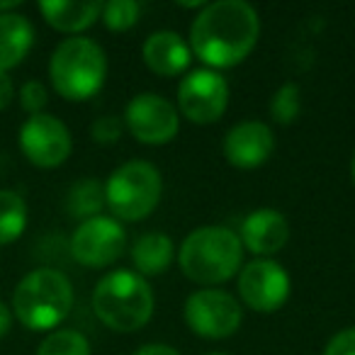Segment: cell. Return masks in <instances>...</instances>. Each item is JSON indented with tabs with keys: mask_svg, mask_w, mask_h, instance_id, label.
Masks as SVG:
<instances>
[{
	"mask_svg": "<svg viewBox=\"0 0 355 355\" xmlns=\"http://www.w3.org/2000/svg\"><path fill=\"white\" fill-rule=\"evenodd\" d=\"M261 20L243 0L207 3L190 27V51L209 69H232L241 64L258 44Z\"/></svg>",
	"mask_w": 355,
	"mask_h": 355,
	"instance_id": "6da1fadb",
	"label": "cell"
},
{
	"mask_svg": "<svg viewBox=\"0 0 355 355\" xmlns=\"http://www.w3.org/2000/svg\"><path fill=\"white\" fill-rule=\"evenodd\" d=\"M243 246L227 227H200L185 236L178 263L185 277L198 285H222L241 270Z\"/></svg>",
	"mask_w": 355,
	"mask_h": 355,
	"instance_id": "7a4b0ae2",
	"label": "cell"
},
{
	"mask_svg": "<svg viewBox=\"0 0 355 355\" xmlns=\"http://www.w3.org/2000/svg\"><path fill=\"white\" fill-rule=\"evenodd\" d=\"M153 292L146 277L134 270H112L93 290L95 316L117 334H134L151 321Z\"/></svg>",
	"mask_w": 355,
	"mask_h": 355,
	"instance_id": "3957f363",
	"label": "cell"
},
{
	"mask_svg": "<svg viewBox=\"0 0 355 355\" xmlns=\"http://www.w3.org/2000/svg\"><path fill=\"white\" fill-rule=\"evenodd\" d=\"M73 287L64 272L37 268L27 272L12 292V316L30 331H51L69 316Z\"/></svg>",
	"mask_w": 355,
	"mask_h": 355,
	"instance_id": "277c9868",
	"label": "cell"
},
{
	"mask_svg": "<svg viewBox=\"0 0 355 355\" xmlns=\"http://www.w3.org/2000/svg\"><path fill=\"white\" fill-rule=\"evenodd\" d=\"M49 78L61 98L73 103L88 100L107 78V56L98 42L88 37H71L51 54Z\"/></svg>",
	"mask_w": 355,
	"mask_h": 355,
	"instance_id": "5b68a950",
	"label": "cell"
},
{
	"mask_svg": "<svg viewBox=\"0 0 355 355\" xmlns=\"http://www.w3.org/2000/svg\"><path fill=\"white\" fill-rule=\"evenodd\" d=\"M163 178L148 161H129L119 166L105 183V205L124 222L146 219L158 207Z\"/></svg>",
	"mask_w": 355,
	"mask_h": 355,
	"instance_id": "8992f818",
	"label": "cell"
},
{
	"mask_svg": "<svg viewBox=\"0 0 355 355\" xmlns=\"http://www.w3.org/2000/svg\"><path fill=\"white\" fill-rule=\"evenodd\" d=\"M185 324L195 336L209 340H222L234 336L243 324V311L236 297L217 287H205L185 302Z\"/></svg>",
	"mask_w": 355,
	"mask_h": 355,
	"instance_id": "52a82bcc",
	"label": "cell"
},
{
	"mask_svg": "<svg viewBox=\"0 0 355 355\" xmlns=\"http://www.w3.org/2000/svg\"><path fill=\"white\" fill-rule=\"evenodd\" d=\"M229 83L212 69H198L178 85V107L195 124H212L227 112Z\"/></svg>",
	"mask_w": 355,
	"mask_h": 355,
	"instance_id": "ba28073f",
	"label": "cell"
},
{
	"mask_svg": "<svg viewBox=\"0 0 355 355\" xmlns=\"http://www.w3.org/2000/svg\"><path fill=\"white\" fill-rule=\"evenodd\" d=\"M292 292V280L287 270L270 258H256L246 263L239 275V295L243 304L261 314L277 311Z\"/></svg>",
	"mask_w": 355,
	"mask_h": 355,
	"instance_id": "9c48e42d",
	"label": "cell"
},
{
	"mask_svg": "<svg viewBox=\"0 0 355 355\" xmlns=\"http://www.w3.org/2000/svg\"><path fill=\"white\" fill-rule=\"evenodd\" d=\"M124 127L137 141L161 146L175 139L180 129V114L158 93H139L124 110Z\"/></svg>",
	"mask_w": 355,
	"mask_h": 355,
	"instance_id": "30bf717a",
	"label": "cell"
},
{
	"mask_svg": "<svg viewBox=\"0 0 355 355\" xmlns=\"http://www.w3.org/2000/svg\"><path fill=\"white\" fill-rule=\"evenodd\" d=\"M127 234L112 217H93L78 224L71 236V256L85 268H105L124 253Z\"/></svg>",
	"mask_w": 355,
	"mask_h": 355,
	"instance_id": "8fae6325",
	"label": "cell"
},
{
	"mask_svg": "<svg viewBox=\"0 0 355 355\" xmlns=\"http://www.w3.org/2000/svg\"><path fill=\"white\" fill-rule=\"evenodd\" d=\"M20 148L37 168H56L71 156V132L54 114H32L20 129Z\"/></svg>",
	"mask_w": 355,
	"mask_h": 355,
	"instance_id": "7c38bea8",
	"label": "cell"
},
{
	"mask_svg": "<svg viewBox=\"0 0 355 355\" xmlns=\"http://www.w3.org/2000/svg\"><path fill=\"white\" fill-rule=\"evenodd\" d=\"M224 156L234 168L251 171L258 168L272 156L275 151V134L266 122H239L224 137Z\"/></svg>",
	"mask_w": 355,
	"mask_h": 355,
	"instance_id": "4fadbf2b",
	"label": "cell"
},
{
	"mask_svg": "<svg viewBox=\"0 0 355 355\" xmlns=\"http://www.w3.org/2000/svg\"><path fill=\"white\" fill-rule=\"evenodd\" d=\"M239 239H241V246L256 253L258 258L272 256L285 248L287 239H290V224H287L285 214L272 207L253 209L251 214L243 217Z\"/></svg>",
	"mask_w": 355,
	"mask_h": 355,
	"instance_id": "5bb4252c",
	"label": "cell"
},
{
	"mask_svg": "<svg viewBox=\"0 0 355 355\" xmlns=\"http://www.w3.org/2000/svg\"><path fill=\"white\" fill-rule=\"evenodd\" d=\"M144 64L153 71V73L163 76V78H173L180 76L190 66L193 51L185 44V40L173 30H158L146 37L141 46Z\"/></svg>",
	"mask_w": 355,
	"mask_h": 355,
	"instance_id": "9a60e30c",
	"label": "cell"
},
{
	"mask_svg": "<svg viewBox=\"0 0 355 355\" xmlns=\"http://www.w3.org/2000/svg\"><path fill=\"white\" fill-rule=\"evenodd\" d=\"M40 12L54 30L66 35H78L100 20L103 3L95 0H42Z\"/></svg>",
	"mask_w": 355,
	"mask_h": 355,
	"instance_id": "2e32d148",
	"label": "cell"
},
{
	"mask_svg": "<svg viewBox=\"0 0 355 355\" xmlns=\"http://www.w3.org/2000/svg\"><path fill=\"white\" fill-rule=\"evenodd\" d=\"M35 44V27L25 15L6 12L0 15V71L15 69Z\"/></svg>",
	"mask_w": 355,
	"mask_h": 355,
	"instance_id": "e0dca14e",
	"label": "cell"
},
{
	"mask_svg": "<svg viewBox=\"0 0 355 355\" xmlns=\"http://www.w3.org/2000/svg\"><path fill=\"white\" fill-rule=\"evenodd\" d=\"M173 256H175V248H173L171 236L161 232L141 234L132 246L134 268L141 277H153L166 272L173 263Z\"/></svg>",
	"mask_w": 355,
	"mask_h": 355,
	"instance_id": "ac0fdd59",
	"label": "cell"
},
{
	"mask_svg": "<svg viewBox=\"0 0 355 355\" xmlns=\"http://www.w3.org/2000/svg\"><path fill=\"white\" fill-rule=\"evenodd\" d=\"M103 207H105V185L100 180H93V178L78 180L69 190V195H66V209H69L71 217L80 219V222L100 217Z\"/></svg>",
	"mask_w": 355,
	"mask_h": 355,
	"instance_id": "d6986e66",
	"label": "cell"
},
{
	"mask_svg": "<svg viewBox=\"0 0 355 355\" xmlns=\"http://www.w3.org/2000/svg\"><path fill=\"white\" fill-rule=\"evenodd\" d=\"M27 229V202L15 190H0V246L17 241Z\"/></svg>",
	"mask_w": 355,
	"mask_h": 355,
	"instance_id": "ffe728a7",
	"label": "cell"
},
{
	"mask_svg": "<svg viewBox=\"0 0 355 355\" xmlns=\"http://www.w3.org/2000/svg\"><path fill=\"white\" fill-rule=\"evenodd\" d=\"M37 355H90V343L78 331H71V329L51 331L42 340Z\"/></svg>",
	"mask_w": 355,
	"mask_h": 355,
	"instance_id": "44dd1931",
	"label": "cell"
},
{
	"mask_svg": "<svg viewBox=\"0 0 355 355\" xmlns=\"http://www.w3.org/2000/svg\"><path fill=\"white\" fill-rule=\"evenodd\" d=\"M139 12H141V6L134 3V0H110L103 6V12H100V20L105 22V27L112 32H127L137 25Z\"/></svg>",
	"mask_w": 355,
	"mask_h": 355,
	"instance_id": "7402d4cb",
	"label": "cell"
},
{
	"mask_svg": "<svg viewBox=\"0 0 355 355\" xmlns=\"http://www.w3.org/2000/svg\"><path fill=\"white\" fill-rule=\"evenodd\" d=\"M302 110V90L295 83H285L270 100V114L277 124H292Z\"/></svg>",
	"mask_w": 355,
	"mask_h": 355,
	"instance_id": "603a6c76",
	"label": "cell"
},
{
	"mask_svg": "<svg viewBox=\"0 0 355 355\" xmlns=\"http://www.w3.org/2000/svg\"><path fill=\"white\" fill-rule=\"evenodd\" d=\"M46 103H49V93H46L42 80H27L20 88V105L25 112H30V117L44 112Z\"/></svg>",
	"mask_w": 355,
	"mask_h": 355,
	"instance_id": "cb8c5ba5",
	"label": "cell"
},
{
	"mask_svg": "<svg viewBox=\"0 0 355 355\" xmlns=\"http://www.w3.org/2000/svg\"><path fill=\"white\" fill-rule=\"evenodd\" d=\"M124 122L114 114H105V117H98L90 127V137H93L95 144H103V146H110V144H117L119 137H122Z\"/></svg>",
	"mask_w": 355,
	"mask_h": 355,
	"instance_id": "d4e9b609",
	"label": "cell"
},
{
	"mask_svg": "<svg viewBox=\"0 0 355 355\" xmlns=\"http://www.w3.org/2000/svg\"><path fill=\"white\" fill-rule=\"evenodd\" d=\"M324 355H355V326L343 329L329 340Z\"/></svg>",
	"mask_w": 355,
	"mask_h": 355,
	"instance_id": "484cf974",
	"label": "cell"
},
{
	"mask_svg": "<svg viewBox=\"0 0 355 355\" xmlns=\"http://www.w3.org/2000/svg\"><path fill=\"white\" fill-rule=\"evenodd\" d=\"M15 98V85H12V78L8 73L0 71V110H6L8 105Z\"/></svg>",
	"mask_w": 355,
	"mask_h": 355,
	"instance_id": "4316f807",
	"label": "cell"
},
{
	"mask_svg": "<svg viewBox=\"0 0 355 355\" xmlns=\"http://www.w3.org/2000/svg\"><path fill=\"white\" fill-rule=\"evenodd\" d=\"M134 355H180L173 345H166V343H148V345H141Z\"/></svg>",
	"mask_w": 355,
	"mask_h": 355,
	"instance_id": "83f0119b",
	"label": "cell"
},
{
	"mask_svg": "<svg viewBox=\"0 0 355 355\" xmlns=\"http://www.w3.org/2000/svg\"><path fill=\"white\" fill-rule=\"evenodd\" d=\"M12 309L6 304V302H0V338H6L8 334H10L12 329Z\"/></svg>",
	"mask_w": 355,
	"mask_h": 355,
	"instance_id": "f1b7e54d",
	"label": "cell"
},
{
	"mask_svg": "<svg viewBox=\"0 0 355 355\" xmlns=\"http://www.w3.org/2000/svg\"><path fill=\"white\" fill-rule=\"evenodd\" d=\"M17 6H20V0H8V3H0V15H6V12H15Z\"/></svg>",
	"mask_w": 355,
	"mask_h": 355,
	"instance_id": "f546056e",
	"label": "cell"
},
{
	"mask_svg": "<svg viewBox=\"0 0 355 355\" xmlns=\"http://www.w3.org/2000/svg\"><path fill=\"white\" fill-rule=\"evenodd\" d=\"M350 178H353V185H355V153H353V161H350Z\"/></svg>",
	"mask_w": 355,
	"mask_h": 355,
	"instance_id": "4dcf8cb0",
	"label": "cell"
},
{
	"mask_svg": "<svg viewBox=\"0 0 355 355\" xmlns=\"http://www.w3.org/2000/svg\"><path fill=\"white\" fill-rule=\"evenodd\" d=\"M209 355H224V353H209Z\"/></svg>",
	"mask_w": 355,
	"mask_h": 355,
	"instance_id": "1f68e13d",
	"label": "cell"
}]
</instances>
